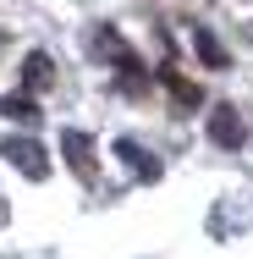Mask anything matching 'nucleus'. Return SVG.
<instances>
[{"label":"nucleus","instance_id":"20e7f679","mask_svg":"<svg viewBox=\"0 0 253 259\" xmlns=\"http://www.w3.org/2000/svg\"><path fill=\"white\" fill-rule=\"evenodd\" d=\"M209 144L215 149H242L248 144V121L237 116V105H209Z\"/></svg>","mask_w":253,"mask_h":259},{"label":"nucleus","instance_id":"f257e3e1","mask_svg":"<svg viewBox=\"0 0 253 259\" xmlns=\"http://www.w3.org/2000/svg\"><path fill=\"white\" fill-rule=\"evenodd\" d=\"M88 55H99V61H110V66L121 72V89H127V94H143V77H149V72H143L138 50H132L116 28H105V22L88 28Z\"/></svg>","mask_w":253,"mask_h":259},{"label":"nucleus","instance_id":"7ed1b4c3","mask_svg":"<svg viewBox=\"0 0 253 259\" xmlns=\"http://www.w3.org/2000/svg\"><path fill=\"white\" fill-rule=\"evenodd\" d=\"M0 155L11 160L28 182H44V177H50V155H44V144H33L28 133H22V138H17V133H11V138H0Z\"/></svg>","mask_w":253,"mask_h":259},{"label":"nucleus","instance_id":"f03ea898","mask_svg":"<svg viewBox=\"0 0 253 259\" xmlns=\"http://www.w3.org/2000/svg\"><path fill=\"white\" fill-rule=\"evenodd\" d=\"M61 155H66L72 177H77L83 188H94V182H99V155H94V138H88L83 127H61Z\"/></svg>","mask_w":253,"mask_h":259},{"label":"nucleus","instance_id":"6e6552de","mask_svg":"<svg viewBox=\"0 0 253 259\" xmlns=\"http://www.w3.org/2000/svg\"><path fill=\"white\" fill-rule=\"evenodd\" d=\"M193 50H198V61L209 66V72H220V66H231V55H226V45L209 33V28H193Z\"/></svg>","mask_w":253,"mask_h":259},{"label":"nucleus","instance_id":"39448f33","mask_svg":"<svg viewBox=\"0 0 253 259\" xmlns=\"http://www.w3.org/2000/svg\"><path fill=\"white\" fill-rule=\"evenodd\" d=\"M154 83L171 94V105H176V110H198V105H204V89L193 83V77H182L176 66H160V72H154Z\"/></svg>","mask_w":253,"mask_h":259},{"label":"nucleus","instance_id":"9d476101","mask_svg":"<svg viewBox=\"0 0 253 259\" xmlns=\"http://www.w3.org/2000/svg\"><path fill=\"white\" fill-rule=\"evenodd\" d=\"M6 221H11V204H6V199H0V232H6Z\"/></svg>","mask_w":253,"mask_h":259},{"label":"nucleus","instance_id":"1a4fd4ad","mask_svg":"<svg viewBox=\"0 0 253 259\" xmlns=\"http://www.w3.org/2000/svg\"><path fill=\"white\" fill-rule=\"evenodd\" d=\"M0 110H6L11 121H39V105L28 100L22 89H17V94H6V100H0Z\"/></svg>","mask_w":253,"mask_h":259},{"label":"nucleus","instance_id":"423d86ee","mask_svg":"<svg viewBox=\"0 0 253 259\" xmlns=\"http://www.w3.org/2000/svg\"><path fill=\"white\" fill-rule=\"evenodd\" d=\"M116 160H121V165H127L138 182H160V160H154L149 149L138 144V138H116Z\"/></svg>","mask_w":253,"mask_h":259},{"label":"nucleus","instance_id":"0eeeda50","mask_svg":"<svg viewBox=\"0 0 253 259\" xmlns=\"http://www.w3.org/2000/svg\"><path fill=\"white\" fill-rule=\"evenodd\" d=\"M44 89H55V61L44 50H33L28 61H22V94L33 100V94H44Z\"/></svg>","mask_w":253,"mask_h":259}]
</instances>
